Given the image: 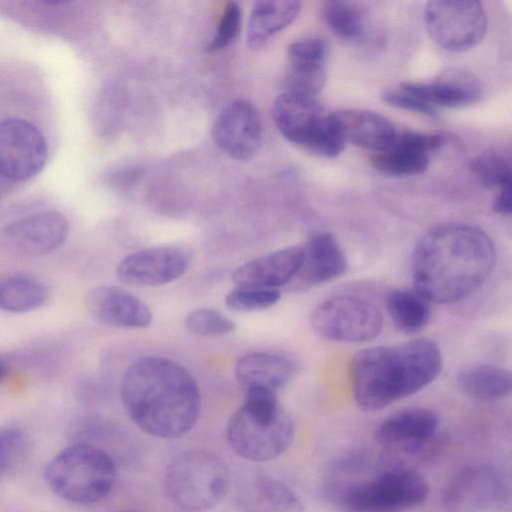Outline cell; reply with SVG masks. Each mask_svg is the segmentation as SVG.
Wrapping results in <instances>:
<instances>
[{
    "instance_id": "obj_1",
    "label": "cell",
    "mask_w": 512,
    "mask_h": 512,
    "mask_svg": "<svg viewBox=\"0 0 512 512\" xmlns=\"http://www.w3.org/2000/svg\"><path fill=\"white\" fill-rule=\"evenodd\" d=\"M496 259L494 244L481 228L446 223L431 228L412 258L415 290L427 301H460L489 277Z\"/></svg>"
},
{
    "instance_id": "obj_2",
    "label": "cell",
    "mask_w": 512,
    "mask_h": 512,
    "mask_svg": "<svg viewBox=\"0 0 512 512\" xmlns=\"http://www.w3.org/2000/svg\"><path fill=\"white\" fill-rule=\"evenodd\" d=\"M120 391L130 419L154 437H181L200 415L201 395L195 379L185 367L166 357L135 360L123 375Z\"/></svg>"
},
{
    "instance_id": "obj_3",
    "label": "cell",
    "mask_w": 512,
    "mask_h": 512,
    "mask_svg": "<svg viewBox=\"0 0 512 512\" xmlns=\"http://www.w3.org/2000/svg\"><path fill=\"white\" fill-rule=\"evenodd\" d=\"M441 368V351L427 338L362 349L351 361L354 399L365 412L380 411L429 385Z\"/></svg>"
},
{
    "instance_id": "obj_4",
    "label": "cell",
    "mask_w": 512,
    "mask_h": 512,
    "mask_svg": "<svg viewBox=\"0 0 512 512\" xmlns=\"http://www.w3.org/2000/svg\"><path fill=\"white\" fill-rule=\"evenodd\" d=\"M245 392L242 406L227 423V441L237 455L248 461L275 459L293 440V421L279 406L276 392L264 388Z\"/></svg>"
},
{
    "instance_id": "obj_5",
    "label": "cell",
    "mask_w": 512,
    "mask_h": 512,
    "mask_svg": "<svg viewBox=\"0 0 512 512\" xmlns=\"http://www.w3.org/2000/svg\"><path fill=\"white\" fill-rule=\"evenodd\" d=\"M49 488L62 499L77 504L101 501L116 481L113 458L100 447L74 444L57 453L45 468Z\"/></svg>"
},
{
    "instance_id": "obj_6",
    "label": "cell",
    "mask_w": 512,
    "mask_h": 512,
    "mask_svg": "<svg viewBox=\"0 0 512 512\" xmlns=\"http://www.w3.org/2000/svg\"><path fill=\"white\" fill-rule=\"evenodd\" d=\"M229 470L216 455L202 450L177 454L167 464L163 485L170 502L186 512H203L225 498Z\"/></svg>"
},
{
    "instance_id": "obj_7",
    "label": "cell",
    "mask_w": 512,
    "mask_h": 512,
    "mask_svg": "<svg viewBox=\"0 0 512 512\" xmlns=\"http://www.w3.org/2000/svg\"><path fill=\"white\" fill-rule=\"evenodd\" d=\"M429 495L426 479L409 468H394L350 486L342 497L344 512H409Z\"/></svg>"
},
{
    "instance_id": "obj_8",
    "label": "cell",
    "mask_w": 512,
    "mask_h": 512,
    "mask_svg": "<svg viewBox=\"0 0 512 512\" xmlns=\"http://www.w3.org/2000/svg\"><path fill=\"white\" fill-rule=\"evenodd\" d=\"M311 326L323 338L361 343L381 333L383 317L380 310L369 301L353 296H336L314 309Z\"/></svg>"
},
{
    "instance_id": "obj_9",
    "label": "cell",
    "mask_w": 512,
    "mask_h": 512,
    "mask_svg": "<svg viewBox=\"0 0 512 512\" xmlns=\"http://www.w3.org/2000/svg\"><path fill=\"white\" fill-rule=\"evenodd\" d=\"M424 20L433 41L452 52L474 48L483 40L487 30L483 6L474 0L429 1Z\"/></svg>"
},
{
    "instance_id": "obj_10",
    "label": "cell",
    "mask_w": 512,
    "mask_h": 512,
    "mask_svg": "<svg viewBox=\"0 0 512 512\" xmlns=\"http://www.w3.org/2000/svg\"><path fill=\"white\" fill-rule=\"evenodd\" d=\"M47 143L31 122L11 117L0 121V175L12 181L36 176L47 159Z\"/></svg>"
},
{
    "instance_id": "obj_11",
    "label": "cell",
    "mask_w": 512,
    "mask_h": 512,
    "mask_svg": "<svg viewBox=\"0 0 512 512\" xmlns=\"http://www.w3.org/2000/svg\"><path fill=\"white\" fill-rule=\"evenodd\" d=\"M191 262L192 253L183 246L146 248L125 257L118 265L117 276L123 283L154 287L183 276Z\"/></svg>"
},
{
    "instance_id": "obj_12",
    "label": "cell",
    "mask_w": 512,
    "mask_h": 512,
    "mask_svg": "<svg viewBox=\"0 0 512 512\" xmlns=\"http://www.w3.org/2000/svg\"><path fill=\"white\" fill-rule=\"evenodd\" d=\"M212 138L224 153L235 160H248L259 150L262 124L259 113L247 100H234L217 115Z\"/></svg>"
},
{
    "instance_id": "obj_13",
    "label": "cell",
    "mask_w": 512,
    "mask_h": 512,
    "mask_svg": "<svg viewBox=\"0 0 512 512\" xmlns=\"http://www.w3.org/2000/svg\"><path fill=\"white\" fill-rule=\"evenodd\" d=\"M69 225L57 211L37 212L9 224L2 231V242L11 252L38 256L60 247L66 240Z\"/></svg>"
},
{
    "instance_id": "obj_14",
    "label": "cell",
    "mask_w": 512,
    "mask_h": 512,
    "mask_svg": "<svg viewBox=\"0 0 512 512\" xmlns=\"http://www.w3.org/2000/svg\"><path fill=\"white\" fill-rule=\"evenodd\" d=\"M85 301L89 312L109 326L141 329L148 327L153 319L146 303L118 286L95 287L88 292Z\"/></svg>"
},
{
    "instance_id": "obj_15",
    "label": "cell",
    "mask_w": 512,
    "mask_h": 512,
    "mask_svg": "<svg viewBox=\"0 0 512 512\" xmlns=\"http://www.w3.org/2000/svg\"><path fill=\"white\" fill-rule=\"evenodd\" d=\"M445 143L441 134L404 131L396 135L385 150L372 156L374 167L389 175H416L424 172L429 164V152Z\"/></svg>"
},
{
    "instance_id": "obj_16",
    "label": "cell",
    "mask_w": 512,
    "mask_h": 512,
    "mask_svg": "<svg viewBox=\"0 0 512 512\" xmlns=\"http://www.w3.org/2000/svg\"><path fill=\"white\" fill-rule=\"evenodd\" d=\"M274 123L290 142L307 147L319 130L325 115L313 96L285 91L272 106Z\"/></svg>"
},
{
    "instance_id": "obj_17",
    "label": "cell",
    "mask_w": 512,
    "mask_h": 512,
    "mask_svg": "<svg viewBox=\"0 0 512 512\" xmlns=\"http://www.w3.org/2000/svg\"><path fill=\"white\" fill-rule=\"evenodd\" d=\"M437 415L427 408H406L391 414L375 431L376 441L387 448L415 452L435 434Z\"/></svg>"
},
{
    "instance_id": "obj_18",
    "label": "cell",
    "mask_w": 512,
    "mask_h": 512,
    "mask_svg": "<svg viewBox=\"0 0 512 512\" xmlns=\"http://www.w3.org/2000/svg\"><path fill=\"white\" fill-rule=\"evenodd\" d=\"M401 89L436 106L459 108L477 103L483 88L471 72L459 68L448 69L431 82H404Z\"/></svg>"
},
{
    "instance_id": "obj_19",
    "label": "cell",
    "mask_w": 512,
    "mask_h": 512,
    "mask_svg": "<svg viewBox=\"0 0 512 512\" xmlns=\"http://www.w3.org/2000/svg\"><path fill=\"white\" fill-rule=\"evenodd\" d=\"M302 260L303 246L281 248L238 267L232 279L238 286L277 289L296 277Z\"/></svg>"
},
{
    "instance_id": "obj_20",
    "label": "cell",
    "mask_w": 512,
    "mask_h": 512,
    "mask_svg": "<svg viewBox=\"0 0 512 512\" xmlns=\"http://www.w3.org/2000/svg\"><path fill=\"white\" fill-rule=\"evenodd\" d=\"M348 268L347 258L328 232L313 235L303 247V260L295 278L304 286L326 283L343 275Z\"/></svg>"
},
{
    "instance_id": "obj_21",
    "label": "cell",
    "mask_w": 512,
    "mask_h": 512,
    "mask_svg": "<svg viewBox=\"0 0 512 512\" xmlns=\"http://www.w3.org/2000/svg\"><path fill=\"white\" fill-rule=\"evenodd\" d=\"M295 373V363L285 354L251 352L235 364V377L246 389L264 388L278 393Z\"/></svg>"
},
{
    "instance_id": "obj_22",
    "label": "cell",
    "mask_w": 512,
    "mask_h": 512,
    "mask_svg": "<svg viewBox=\"0 0 512 512\" xmlns=\"http://www.w3.org/2000/svg\"><path fill=\"white\" fill-rule=\"evenodd\" d=\"M345 141L381 152L395 140L397 132L384 116L367 110H344L332 114Z\"/></svg>"
},
{
    "instance_id": "obj_23",
    "label": "cell",
    "mask_w": 512,
    "mask_h": 512,
    "mask_svg": "<svg viewBox=\"0 0 512 512\" xmlns=\"http://www.w3.org/2000/svg\"><path fill=\"white\" fill-rule=\"evenodd\" d=\"M236 499L241 512H305L303 502L290 487L266 475L243 484Z\"/></svg>"
},
{
    "instance_id": "obj_24",
    "label": "cell",
    "mask_w": 512,
    "mask_h": 512,
    "mask_svg": "<svg viewBox=\"0 0 512 512\" xmlns=\"http://www.w3.org/2000/svg\"><path fill=\"white\" fill-rule=\"evenodd\" d=\"M504 489L495 470L472 467L460 473L447 488V504L467 508L493 505L503 496Z\"/></svg>"
},
{
    "instance_id": "obj_25",
    "label": "cell",
    "mask_w": 512,
    "mask_h": 512,
    "mask_svg": "<svg viewBox=\"0 0 512 512\" xmlns=\"http://www.w3.org/2000/svg\"><path fill=\"white\" fill-rule=\"evenodd\" d=\"M300 11V3L291 0H263L253 5L247 26L251 49L265 47L273 37L289 26Z\"/></svg>"
},
{
    "instance_id": "obj_26",
    "label": "cell",
    "mask_w": 512,
    "mask_h": 512,
    "mask_svg": "<svg viewBox=\"0 0 512 512\" xmlns=\"http://www.w3.org/2000/svg\"><path fill=\"white\" fill-rule=\"evenodd\" d=\"M460 389L467 396L480 401H495L510 395L512 376L507 369L494 365H472L460 371L457 377Z\"/></svg>"
},
{
    "instance_id": "obj_27",
    "label": "cell",
    "mask_w": 512,
    "mask_h": 512,
    "mask_svg": "<svg viewBox=\"0 0 512 512\" xmlns=\"http://www.w3.org/2000/svg\"><path fill=\"white\" fill-rule=\"evenodd\" d=\"M386 304L394 325L405 333L422 330L430 320L428 301L416 290H394L389 294Z\"/></svg>"
},
{
    "instance_id": "obj_28",
    "label": "cell",
    "mask_w": 512,
    "mask_h": 512,
    "mask_svg": "<svg viewBox=\"0 0 512 512\" xmlns=\"http://www.w3.org/2000/svg\"><path fill=\"white\" fill-rule=\"evenodd\" d=\"M48 289L38 279L17 275L0 284V308L24 313L41 307L47 300Z\"/></svg>"
},
{
    "instance_id": "obj_29",
    "label": "cell",
    "mask_w": 512,
    "mask_h": 512,
    "mask_svg": "<svg viewBox=\"0 0 512 512\" xmlns=\"http://www.w3.org/2000/svg\"><path fill=\"white\" fill-rule=\"evenodd\" d=\"M324 22L339 38L359 42L365 36L367 15L360 4L352 1H327L321 8Z\"/></svg>"
},
{
    "instance_id": "obj_30",
    "label": "cell",
    "mask_w": 512,
    "mask_h": 512,
    "mask_svg": "<svg viewBox=\"0 0 512 512\" xmlns=\"http://www.w3.org/2000/svg\"><path fill=\"white\" fill-rule=\"evenodd\" d=\"M469 168L485 187L497 186L500 188L511 183V162L502 152L496 150L483 151L471 160Z\"/></svg>"
},
{
    "instance_id": "obj_31",
    "label": "cell",
    "mask_w": 512,
    "mask_h": 512,
    "mask_svg": "<svg viewBox=\"0 0 512 512\" xmlns=\"http://www.w3.org/2000/svg\"><path fill=\"white\" fill-rule=\"evenodd\" d=\"M281 297L278 289L236 286L225 297V305L232 311L254 312L275 305Z\"/></svg>"
},
{
    "instance_id": "obj_32",
    "label": "cell",
    "mask_w": 512,
    "mask_h": 512,
    "mask_svg": "<svg viewBox=\"0 0 512 512\" xmlns=\"http://www.w3.org/2000/svg\"><path fill=\"white\" fill-rule=\"evenodd\" d=\"M29 448L26 434L16 427H0V479L14 473Z\"/></svg>"
},
{
    "instance_id": "obj_33",
    "label": "cell",
    "mask_w": 512,
    "mask_h": 512,
    "mask_svg": "<svg viewBox=\"0 0 512 512\" xmlns=\"http://www.w3.org/2000/svg\"><path fill=\"white\" fill-rule=\"evenodd\" d=\"M186 329L201 337H218L235 330V323L220 312L210 308H199L187 314Z\"/></svg>"
},
{
    "instance_id": "obj_34",
    "label": "cell",
    "mask_w": 512,
    "mask_h": 512,
    "mask_svg": "<svg viewBox=\"0 0 512 512\" xmlns=\"http://www.w3.org/2000/svg\"><path fill=\"white\" fill-rule=\"evenodd\" d=\"M325 83L326 73L323 66H292L286 79V91L315 97Z\"/></svg>"
},
{
    "instance_id": "obj_35",
    "label": "cell",
    "mask_w": 512,
    "mask_h": 512,
    "mask_svg": "<svg viewBox=\"0 0 512 512\" xmlns=\"http://www.w3.org/2000/svg\"><path fill=\"white\" fill-rule=\"evenodd\" d=\"M345 147V141L332 114L324 117L323 122L306 147L311 152L322 156L333 158L338 156Z\"/></svg>"
},
{
    "instance_id": "obj_36",
    "label": "cell",
    "mask_w": 512,
    "mask_h": 512,
    "mask_svg": "<svg viewBox=\"0 0 512 512\" xmlns=\"http://www.w3.org/2000/svg\"><path fill=\"white\" fill-rule=\"evenodd\" d=\"M328 54V45L321 38H305L292 42L287 48L291 66H323Z\"/></svg>"
},
{
    "instance_id": "obj_37",
    "label": "cell",
    "mask_w": 512,
    "mask_h": 512,
    "mask_svg": "<svg viewBox=\"0 0 512 512\" xmlns=\"http://www.w3.org/2000/svg\"><path fill=\"white\" fill-rule=\"evenodd\" d=\"M241 23V11L238 3L226 4L220 18L215 36L207 46L210 52L217 51L228 46L237 36Z\"/></svg>"
},
{
    "instance_id": "obj_38",
    "label": "cell",
    "mask_w": 512,
    "mask_h": 512,
    "mask_svg": "<svg viewBox=\"0 0 512 512\" xmlns=\"http://www.w3.org/2000/svg\"><path fill=\"white\" fill-rule=\"evenodd\" d=\"M381 98L385 103L396 108L413 111L430 117L437 115L435 106L401 88L400 90H384L381 94Z\"/></svg>"
},
{
    "instance_id": "obj_39",
    "label": "cell",
    "mask_w": 512,
    "mask_h": 512,
    "mask_svg": "<svg viewBox=\"0 0 512 512\" xmlns=\"http://www.w3.org/2000/svg\"><path fill=\"white\" fill-rule=\"evenodd\" d=\"M493 210L501 215H510L512 210L511 183L499 188V192L493 200Z\"/></svg>"
},
{
    "instance_id": "obj_40",
    "label": "cell",
    "mask_w": 512,
    "mask_h": 512,
    "mask_svg": "<svg viewBox=\"0 0 512 512\" xmlns=\"http://www.w3.org/2000/svg\"><path fill=\"white\" fill-rule=\"evenodd\" d=\"M2 373H3V367H2V364L0 363V377H1Z\"/></svg>"
}]
</instances>
